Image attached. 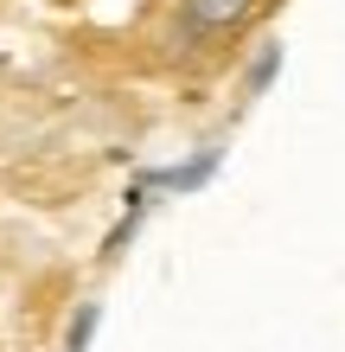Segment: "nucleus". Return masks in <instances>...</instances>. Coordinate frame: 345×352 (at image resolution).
Wrapping results in <instances>:
<instances>
[{
	"instance_id": "f257e3e1",
	"label": "nucleus",
	"mask_w": 345,
	"mask_h": 352,
	"mask_svg": "<svg viewBox=\"0 0 345 352\" xmlns=\"http://www.w3.org/2000/svg\"><path fill=\"white\" fill-rule=\"evenodd\" d=\"M256 7H262V0H179V32H192V38H224V32H237Z\"/></svg>"
}]
</instances>
